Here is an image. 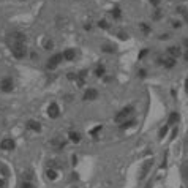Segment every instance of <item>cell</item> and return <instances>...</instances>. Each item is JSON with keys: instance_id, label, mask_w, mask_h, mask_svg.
<instances>
[{"instance_id": "obj_25", "label": "cell", "mask_w": 188, "mask_h": 188, "mask_svg": "<svg viewBox=\"0 0 188 188\" xmlns=\"http://www.w3.org/2000/svg\"><path fill=\"white\" fill-rule=\"evenodd\" d=\"M100 27H103V29H106V27H108V22H104V21H101V22H100Z\"/></svg>"}, {"instance_id": "obj_23", "label": "cell", "mask_w": 188, "mask_h": 188, "mask_svg": "<svg viewBox=\"0 0 188 188\" xmlns=\"http://www.w3.org/2000/svg\"><path fill=\"white\" fill-rule=\"evenodd\" d=\"M166 131H168V127H164V128H161V133H160V137H163L164 134H166Z\"/></svg>"}, {"instance_id": "obj_28", "label": "cell", "mask_w": 188, "mask_h": 188, "mask_svg": "<svg viewBox=\"0 0 188 188\" xmlns=\"http://www.w3.org/2000/svg\"><path fill=\"white\" fill-rule=\"evenodd\" d=\"M3 183H5L3 180H0V186H3Z\"/></svg>"}, {"instance_id": "obj_29", "label": "cell", "mask_w": 188, "mask_h": 188, "mask_svg": "<svg viewBox=\"0 0 188 188\" xmlns=\"http://www.w3.org/2000/svg\"><path fill=\"white\" fill-rule=\"evenodd\" d=\"M185 59H186V60H188V52H186V54H185Z\"/></svg>"}, {"instance_id": "obj_26", "label": "cell", "mask_w": 188, "mask_h": 188, "mask_svg": "<svg viewBox=\"0 0 188 188\" xmlns=\"http://www.w3.org/2000/svg\"><path fill=\"white\" fill-rule=\"evenodd\" d=\"M158 2H160V0H152V5H157Z\"/></svg>"}, {"instance_id": "obj_1", "label": "cell", "mask_w": 188, "mask_h": 188, "mask_svg": "<svg viewBox=\"0 0 188 188\" xmlns=\"http://www.w3.org/2000/svg\"><path fill=\"white\" fill-rule=\"evenodd\" d=\"M10 49L16 59H24L26 57V35L21 32H13L10 35Z\"/></svg>"}, {"instance_id": "obj_2", "label": "cell", "mask_w": 188, "mask_h": 188, "mask_svg": "<svg viewBox=\"0 0 188 188\" xmlns=\"http://www.w3.org/2000/svg\"><path fill=\"white\" fill-rule=\"evenodd\" d=\"M131 112H133V106H127V108H123L120 112H117V114H115V122H117V123H122L123 120H127V117H128Z\"/></svg>"}, {"instance_id": "obj_13", "label": "cell", "mask_w": 188, "mask_h": 188, "mask_svg": "<svg viewBox=\"0 0 188 188\" xmlns=\"http://www.w3.org/2000/svg\"><path fill=\"white\" fill-rule=\"evenodd\" d=\"M164 66H166V68H172L174 65H176V60L172 59V57H169V59H164Z\"/></svg>"}, {"instance_id": "obj_3", "label": "cell", "mask_w": 188, "mask_h": 188, "mask_svg": "<svg viewBox=\"0 0 188 188\" xmlns=\"http://www.w3.org/2000/svg\"><path fill=\"white\" fill-rule=\"evenodd\" d=\"M62 59H63V55L62 54H55L54 57H51L49 59V62H48V70H54L60 62H62Z\"/></svg>"}, {"instance_id": "obj_9", "label": "cell", "mask_w": 188, "mask_h": 188, "mask_svg": "<svg viewBox=\"0 0 188 188\" xmlns=\"http://www.w3.org/2000/svg\"><path fill=\"white\" fill-rule=\"evenodd\" d=\"M168 54H169L172 59H176V57L180 55V49L177 48V46H171V48H168Z\"/></svg>"}, {"instance_id": "obj_7", "label": "cell", "mask_w": 188, "mask_h": 188, "mask_svg": "<svg viewBox=\"0 0 188 188\" xmlns=\"http://www.w3.org/2000/svg\"><path fill=\"white\" fill-rule=\"evenodd\" d=\"M0 147H2L3 150H11V149H14V141L13 139H3Z\"/></svg>"}, {"instance_id": "obj_19", "label": "cell", "mask_w": 188, "mask_h": 188, "mask_svg": "<svg viewBox=\"0 0 188 188\" xmlns=\"http://www.w3.org/2000/svg\"><path fill=\"white\" fill-rule=\"evenodd\" d=\"M101 130H103V127H101V125H98V127H95V128H93V130L90 131V134H92V136H97Z\"/></svg>"}, {"instance_id": "obj_17", "label": "cell", "mask_w": 188, "mask_h": 188, "mask_svg": "<svg viewBox=\"0 0 188 188\" xmlns=\"http://www.w3.org/2000/svg\"><path fill=\"white\" fill-rule=\"evenodd\" d=\"M179 120V114L177 112H172L171 115H169V123H176Z\"/></svg>"}, {"instance_id": "obj_21", "label": "cell", "mask_w": 188, "mask_h": 188, "mask_svg": "<svg viewBox=\"0 0 188 188\" xmlns=\"http://www.w3.org/2000/svg\"><path fill=\"white\" fill-rule=\"evenodd\" d=\"M52 46H54L52 41H49V40H46V41H44V48H46V49H52Z\"/></svg>"}, {"instance_id": "obj_15", "label": "cell", "mask_w": 188, "mask_h": 188, "mask_svg": "<svg viewBox=\"0 0 188 188\" xmlns=\"http://www.w3.org/2000/svg\"><path fill=\"white\" fill-rule=\"evenodd\" d=\"M46 176H48L51 180H55V179H57V172H55L54 169H48V172H46Z\"/></svg>"}, {"instance_id": "obj_20", "label": "cell", "mask_w": 188, "mask_h": 188, "mask_svg": "<svg viewBox=\"0 0 188 188\" xmlns=\"http://www.w3.org/2000/svg\"><path fill=\"white\" fill-rule=\"evenodd\" d=\"M95 75H97V76H103V75H104V66H98V68L95 70Z\"/></svg>"}, {"instance_id": "obj_24", "label": "cell", "mask_w": 188, "mask_h": 188, "mask_svg": "<svg viewBox=\"0 0 188 188\" xmlns=\"http://www.w3.org/2000/svg\"><path fill=\"white\" fill-rule=\"evenodd\" d=\"M147 54V49H144V51H141V54H139V59H144V55Z\"/></svg>"}, {"instance_id": "obj_5", "label": "cell", "mask_w": 188, "mask_h": 188, "mask_svg": "<svg viewBox=\"0 0 188 188\" xmlns=\"http://www.w3.org/2000/svg\"><path fill=\"white\" fill-rule=\"evenodd\" d=\"M59 112H60V109H59V106H57L55 103H52V104L49 106V111H48V114H49V117H51V119H55V117H59Z\"/></svg>"}, {"instance_id": "obj_11", "label": "cell", "mask_w": 188, "mask_h": 188, "mask_svg": "<svg viewBox=\"0 0 188 188\" xmlns=\"http://www.w3.org/2000/svg\"><path fill=\"white\" fill-rule=\"evenodd\" d=\"M62 55H63V59H66V60H73V59L76 57V52H75L73 49H66Z\"/></svg>"}, {"instance_id": "obj_16", "label": "cell", "mask_w": 188, "mask_h": 188, "mask_svg": "<svg viewBox=\"0 0 188 188\" xmlns=\"http://www.w3.org/2000/svg\"><path fill=\"white\" fill-rule=\"evenodd\" d=\"M134 125V120H130V122H122L120 123V128L122 130H127V128H130V127H133Z\"/></svg>"}, {"instance_id": "obj_4", "label": "cell", "mask_w": 188, "mask_h": 188, "mask_svg": "<svg viewBox=\"0 0 188 188\" xmlns=\"http://www.w3.org/2000/svg\"><path fill=\"white\" fill-rule=\"evenodd\" d=\"M0 90L2 92H11L13 90V79L5 78L2 82H0Z\"/></svg>"}, {"instance_id": "obj_22", "label": "cell", "mask_w": 188, "mask_h": 188, "mask_svg": "<svg viewBox=\"0 0 188 188\" xmlns=\"http://www.w3.org/2000/svg\"><path fill=\"white\" fill-rule=\"evenodd\" d=\"M112 14H114V17H120V10H119V8H114Z\"/></svg>"}, {"instance_id": "obj_8", "label": "cell", "mask_w": 188, "mask_h": 188, "mask_svg": "<svg viewBox=\"0 0 188 188\" xmlns=\"http://www.w3.org/2000/svg\"><path fill=\"white\" fill-rule=\"evenodd\" d=\"M97 97H98V92H97L95 89H90V90H87V92H85L84 100H95Z\"/></svg>"}, {"instance_id": "obj_6", "label": "cell", "mask_w": 188, "mask_h": 188, "mask_svg": "<svg viewBox=\"0 0 188 188\" xmlns=\"http://www.w3.org/2000/svg\"><path fill=\"white\" fill-rule=\"evenodd\" d=\"M152 163H153V160H149V161H146V163H144L142 171H141V176H139V179H141V180H142V179L147 176V172H149V169H150V166H152Z\"/></svg>"}, {"instance_id": "obj_18", "label": "cell", "mask_w": 188, "mask_h": 188, "mask_svg": "<svg viewBox=\"0 0 188 188\" xmlns=\"http://www.w3.org/2000/svg\"><path fill=\"white\" fill-rule=\"evenodd\" d=\"M21 188H35V185L30 180H24V182H22V185H21Z\"/></svg>"}, {"instance_id": "obj_12", "label": "cell", "mask_w": 188, "mask_h": 188, "mask_svg": "<svg viewBox=\"0 0 188 188\" xmlns=\"http://www.w3.org/2000/svg\"><path fill=\"white\" fill-rule=\"evenodd\" d=\"M68 137H70V141H73V142H79V141H81V136H79V133H76V131H70V133H68Z\"/></svg>"}, {"instance_id": "obj_27", "label": "cell", "mask_w": 188, "mask_h": 188, "mask_svg": "<svg viewBox=\"0 0 188 188\" xmlns=\"http://www.w3.org/2000/svg\"><path fill=\"white\" fill-rule=\"evenodd\" d=\"M185 90L188 92V79H186V84H185Z\"/></svg>"}, {"instance_id": "obj_10", "label": "cell", "mask_w": 188, "mask_h": 188, "mask_svg": "<svg viewBox=\"0 0 188 188\" xmlns=\"http://www.w3.org/2000/svg\"><path fill=\"white\" fill-rule=\"evenodd\" d=\"M27 128H29V130H33V131H40V130H41V125H40L38 122H35V120H29Z\"/></svg>"}, {"instance_id": "obj_14", "label": "cell", "mask_w": 188, "mask_h": 188, "mask_svg": "<svg viewBox=\"0 0 188 188\" xmlns=\"http://www.w3.org/2000/svg\"><path fill=\"white\" fill-rule=\"evenodd\" d=\"M85 75H87V71H81V73L78 75V84H79V85H84V78H85Z\"/></svg>"}]
</instances>
